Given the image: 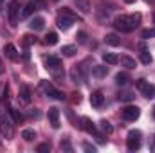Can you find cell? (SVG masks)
<instances>
[{
  "instance_id": "obj_21",
  "label": "cell",
  "mask_w": 155,
  "mask_h": 153,
  "mask_svg": "<svg viewBox=\"0 0 155 153\" xmlns=\"http://www.w3.org/2000/svg\"><path fill=\"white\" fill-rule=\"evenodd\" d=\"M105 41H107L108 45H119V43H121V38H119L117 34H114V33H110V34L105 36Z\"/></svg>"
},
{
  "instance_id": "obj_25",
  "label": "cell",
  "mask_w": 155,
  "mask_h": 153,
  "mask_svg": "<svg viewBox=\"0 0 155 153\" xmlns=\"http://www.w3.org/2000/svg\"><path fill=\"white\" fill-rule=\"evenodd\" d=\"M141 61H143L144 65H150V63H152V54H150L146 49H143V52H141Z\"/></svg>"
},
{
  "instance_id": "obj_28",
  "label": "cell",
  "mask_w": 155,
  "mask_h": 153,
  "mask_svg": "<svg viewBox=\"0 0 155 153\" xmlns=\"http://www.w3.org/2000/svg\"><path fill=\"white\" fill-rule=\"evenodd\" d=\"M9 114L13 115V119H15V122H22L24 121V117H22V114H18L15 108H9Z\"/></svg>"
},
{
  "instance_id": "obj_20",
  "label": "cell",
  "mask_w": 155,
  "mask_h": 153,
  "mask_svg": "<svg viewBox=\"0 0 155 153\" xmlns=\"http://www.w3.org/2000/svg\"><path fill=\"white\" fill-rule=\"evenodd\" d=\"M20 99L24 101V103H29L31 101V90L24 85V86H20Z\"/></svg>"
},
{
  "instance_id": "obj_4",
  "label": "cell",
  "mask_w": 155,
  "mask_h": 153,
  "mask_svg": "<svg viewBox=\"0 0 155 153\" xmlns=\"http://www.w3.org/2000/svg\"><path fill=\"white\" fill-rule=\"evenodd\" d=\"M74 22H76V16L71 15L67 9H65L61 15H58V18H56V24H58V27H60L61 31H69V29L72 27Z\"/></svg>"
},
{
  "instance_id": "obj_30",
  "label": "cell",
  "mask_w": 155,
  "mask_h": 153,
  "mask_svg": "<svg viewBox=\"0 0 155 153\" xmlns=\"http://www.w3.org/2000/svg\"><path fill=\"white\" fill-rule=\"evenodd\" d=\"M155 36V29H144L143 31V38L144 40H150V38H153Z\"/></svg>"
},
{
  "instance_id": "obj_37",
  "label": "cell",
  "mask_w": 155,
  "mask_h": 153,
  "mask_svg": "<svg viewBox=\"0 0 155 153\" xmlns=\"http://www.w3.org/2000/svg\"><path fill=\"white\" fill-rule=\"evenodd\" d=\"M0 74H4V65H2V60H0Z\"/></svg>"
},
{
  "instance_id": "obj_15",
  "label": "cell",
  "mask_w": 155,
  "mask_h": 153,
  "mask_svg": "<svg viewBox=\"0 0 155 153\" xmlns=\"http://www.w3.org/2000/svg\"><path fill=\"white\" fill-rule=\"evenodd\" d=\"M36 11V4H35V0H31L24 9H22V13H20V18H29L33 13Z\"/></svg>"
},
{
  "instance_id": "obj_40",
  "label": "cell",
  "mask_w": 155,
  "mask_h": 153,
  "mask_svg": "<svg viewBox=\"0 0 155 153\" xmlns=\"http://www.w3.org/2000/svg\"><path fill=\"white\" fill-rule=\"evenodd\" d=\"M152 150H153V151H155V142H153V144H152Z\"/></svg>"
},
{
  "instance_id": "obj_22",
  "label": "cell",
  "mask_w": 155,
  "mask_h": 153,
  "mask_svg": "<svg viewBox=\"0 0 155 153\" xmlns=\"http://www.w3.org/2000/svg\"><path fill=\"white\" fill-rule=\"evenodd\" d=\"M76 5H78V9H79L81 13H85V15L90 11V4H88L87 0H76Z\"/></svg>"
},
{
  "instance_id": "obj_10",
  "label": "cell",
  "mask_w": 155,
  "mask_h": 153,
  "mask_svg": "<svg viewBox=\"0 0 155 153\" xmlns=\"http://www.w3.org/2000/svg\"><path fill=\"white\" fill-rule=\"evenodd\" d=\"M103 103H105V96H103V92H101V90L92 92V96H90V105H92L94 108H101Z\"/></svg>"
},
{
  "instance_id": "obj_38",
  "label": "cell",
  "mask_w": 155,
  "mask_h": 153,
  "mask_svg": "<svg viewBox=\"0 0 155 153\" xmlns=\"http://www.w3.org/2000/svg\"><path fill=\"white\" fill-rule=\"evenodd\" d=\"M123 2H124V4H134L135 0H123Z\"/></svg>"
},
{
  "instance_id": "obj_3",
  "label": "cell",
  "mask_w": 155,
  "mask_h": 153,
  "mask_svg": "<svg viewBox=\"0 0 155 153\" xmlns=\"http://www.w3.org/2000/svg\"><path fill=\"white\" fill-rule=\"evenodd\" d=\"M0 132H2V135L5 137V139H11L13 137V121H11V117L9 114L5 112H0Z\"/></svg>"
},
{
  "instance_id": "obj_14",
  "label": "cell",
  "mask_w": 155,
  "mask_h": 153,
  "mask_svg": "<svg viewBox=\"0 0 155 153\" xmlns=\"http://www.w3.org/2000/svg\"><path fill=\"white\" fill-rule=\"evenodd\" d=\"M43 25H45V20H43L41 16H35V18L29 20V29H31V31H41Z\"/></svg>"
},
{
  "instance_id": "obj_5",
  "label": "cell",
  "mask_w": 155,
  "mask_h": 153,
  "mask_svg": "<svg viewBox=\"0 0 155 153\" xmlns=\"http://www.w3.org/2000/svg\"><path fill=\"white\" fill-rule=\"evenodd\" d=\"M141 137H143V133L139 130H130L128 132V139H126V148L130 151H137L141 148Z\"/></svg>"
},
{
  "instance_id": "obj_27",
  "label": "cell",
  "mask_w": 155,
  "mask_h": 153,
  "mask_svg": "<svg viewBox=\"0 0 155 153\" xmlns=\"http://www.w3.org/2000/svg\"><path fill=\"white\" fill-rule=\"evenodd\" d=\"M134 97H135V96H134L132 92H121V94L117 96V99H119V101H132Z\"/></svg>"
},
{
  "instance_id": "obj_11",
  "label": "cell",
  "mask_w": 155,
  "mask_h": 153,
  "mask_svg": "<svg viewBox=\"0 0 155 153\" xmlns=\"http://www.w3.org/2000/svg\"><path fill=\"white\" fill-rule=\"evenodd\" d=\"M79 122H81L79 126H81V128H83L87 133H92V135H96V133H97V130H96V124H94V122H92L88 117H81V119H79Z\"/></svg>"
},
{
  "instance_id": "obj_1",
  "label": "cell",
  "mask_w": 155,
  "mask_h": 153,
  "mask_svg": "<svg viewBox=\"0 0 155 153\" xmlns=\"http://www.w3.org/2000/svg\"><path fill=\"white\" fill-rule=\"evenodd\" d=\"M141 24V15L135 13V15H121L114 20V27L121 33H130L134 29H137Z\"/></svg>"
},
{
  "instance_id": "obj_41",
  "label": "cell",
  "mask_w": 155,
  "mask_h": 153,
  "mask_svg": "<svg viewBox=\"0 0 155 153\" xmlns=\"http://www.w3.org/2000/svg\"><path fill=\"white\" fill-rule=\"evenodd\" d=\"M153 22H155V16H153Z\"/></svg>"
},
{
  "instance_id": "obj_33",
  "label": "cell",
  "mask_w": 155,
  "mask_h": 153,
  "mask_svg": "<svg viewBox=\"0 0 155 153\" xmlns=\"http://www.w3.org/2000/svg\"><path fill=\"white\" fill-rule=\"evenodd\" d=\"M83 150L88 153H96V146H92V144H88V142H85L83 144Z\"/></svg>"
},
{
  "instance_id": "obj_18",
  "label": "cell",
  "mask_w": 155,
  "mask_h": 153,
  "mask_svg": "<svg viewBox=\"0 0 155 153\" xmlns=\"http://www.w3.org/2000/svg\"><path fill=\"white\" fill-rule=\"evenodd\" d=\"M103 61L108 63V65H116V63H119V58H117L114 52H105L103 54Z\"/></svg>"
},
{
  "instance_id": "obj_26",
  "label": "cell",
  "mask_w": 155,
  "mask_h": 153,
  "mask_svg": "<svg viewBox=\"0 0 155 153\" xmlns=\"http://www.w3.org/2000/svg\"><path fill=\"white\" fill-rule=\"evenodd\" d=\"M45 43H47V45H56V43H58V34H56V33H49V34L45 36Z\"/></svg>"
},
{
  "instance_id": "obj_34",
  "label": "cell",
  "mask_w": 155,
  "mask_h": 153,
  "mask_svg": "<svg viewBox=\"0 0 155 153\" xmlns=\"http://www.w3.org/2000/svg\"><path fill=\"white\" fill-rule=\"evenodd\" d=\"M49 150H51V146H49V144H40V146H38V151L40 153H45V151H49Z\"/></svg>"
},
{
  "instance_id": "obj_32",
  "label": "cell",
  "mask_w": 155,
  "mask_h": 153,
  "mask_svg": "<svg viewBox=\"0 0 155 153\" xmlns=\"http://www.w3.org/2000/svg\"><path fill=\"white\" fill-rule=\"evenodd\" d=\"M78 41H79V43H87V33H83V31H79V33H78Z\"/></svg>"
},
{
  "instance_id": "obj_23",
  "label": "cell",
  "mask_w": 155,
  "mask_h": 153,
  "mask_svg": "<svg viewBox=\"0 0 155 153\" xmlns=\"http://www.w3.org/2000/svg\"><path fill=\"white\" fill-rule=\"evenodd\" d=\"M61 54L67 56V58H72V56L76 54V47H74V45H65V47L61 49Z\"/></svg>"
},
{
  "instance_id": "obj_13",
  "label": "cell",
  "mask_w": 155,
  "mask_h": 153,
  "mask_svg": "<svg viewBox=\"0 0 155 153\" xmlns=\"http://www.w3.org/2000/svg\"><path fill=\"white\" fill-rule=\"evenodd\" d=\"M49 121H51V126L52 128H60V110L58 108H49Z\"/></svg>"
},
{
  "instance_id": "obj_31",
  "label": "cell",
  "mask_w": 155,
  "mask_h": 153,
  "mask_svg": "<svg viewBox=\"0 0 155 153\" xmlns=\"http://www.w3.org/2000/svg\"><path fill=\"white\" fill-rule=\"evenodd\" d=\"M60 148H61V150H65V151H72V146H71V142H69V141H61Z\"/></svg>"
},
{
  "instance_id": "obj_9",
  "label": "cell",
  "mask_w": 155,
  "mask_h": 153,
  "mask_svg": "<svg viewBox=\"0 0 155 153\" xmlns=\"http://www.w3.org/2000/svg\"><path fill=\"white\" fill-rule=\"evenodd\" d=\"M141 115V110L137 106H126L123 108V119L124 121H137Z\"/></svg>"
},
{
  "instance_id": "obj_19",
  "label": "cell",
  "mask_w": 155,
  "mask_h": 153,
  "mask_svg": "<svg viewBox=\"0 0 155 153\" xmlns=\"http://www.w3.org/2000/svg\"><path fill=\"white\" fill-rule=\"evenodd\" d=\"M119 63H121L123 67H126V69H135V60H132V58H128V56H121V58H119Z\"/></svg>"
},
{
  "instance_id": "obj_35",
  "label": "cell",
  "mask_w": 155,
  "mask_h": 153,
  "mask_svg": "<svg viewBox=\"0 0 155 153\" xmlns=\"http://www.w3.org/2000/svg\"><path fill=\"white\" fill-rule=\"evenodd\" d=\"M35 4H36V9H45V2L43 0H35Z\"/></svg>"
},
{
  "instance_id": "obj_8",
  "label": "cell",
  "mask_w": 155,
  "mask_h": 153,
  "mask_svg": "<svg viewBox=\"0 0 155 153\" xmlns=\"http://www.w3.org/2000/svg\"><path fill=\"white\" fill-rule=\"evenodd\" d=\"M40 86H41V90H43L49 97H54V99H63V96H61V94H60V92H58V90H56V88L49 83V81H41V83H40Z\"/></svg>"
},
{
  "instance_id": "obj_36",
  "label": "cell",
  "mask_w": 155,
  "mask_h": 153,
  "mask_svg": "<svg viewBox=\"0 0 155 153\" xmlns=\"http://www.w3.org/2000/svg\"><path fill=\"white\" fill-rule=\"evenodd\" d=\"M24 41H25V43H27V45H31V43H33V41H35V38H31V36H24Z\"/></svg>"
},
{
  "instance_id": "obj_29",
  "label": "cell",
  "mask_w": 155,
  "mask_h": 153,
  "mask_svg": "<svg viewBox=\"0 0 155 153\" xmlns=\"http://www.w3.org/2000/svg\"><path fill=\"white\" fill-rule=\"evenodd\" d=\"M99 124H101V128H103V132H107V133H112V130H114V128L110 126V122H108V121H101Z\"/></svg>"
},
{
  "instance_id": "obj_24",
  "label": "cell",
  "mask_w": 155,
  "mask_h": 153,
  "mask_svg": "<svg viewBox=\"0 0 155 153\" xmlns=\"http://www.w3.org/2000/svg\"><path fill=\"white\" fill-rule=\"evenodd\" d=\"M22 139H25V141H35L36 139V133H35V130H31V128H27V130H24L22 132Z\"/></svg>"
},
{
  "instance_id": "obj_12",
  "label": "cell",
  "mask_w": 155,
  "mask_h": 153,
  "mask_svg": "<svg viewBox=\"0 0 155 153\" xmlns=\"http://www.w3.org/2000/svg\"><path fill=\"white\" fill-rule=\"evenodd\" d=\"M4 52H5V56H7L11 61H18V60H20V54H18V50H16V47H15L13 43H7L5 49H4Z\"/></svg>"
},
{
  "instance_id": "obj_7",
  "label": "cell",
  "mask_w": 155,
  "mask_h": 153,
  "mask_svg": "<svg viewBox=\"0 0 155 153\" xmlns=\"http://www.w3.org/2000/svg\"><path fill=\"white\" fill-rule=\"evenodd\" d=\"M18 13H20V4L18 0H11L7 5V16H9V24L15 27L18 24Z\"/></svg>"
},
{
  "instance_id": "obj_16",
  "label": "cell",
  "mask_w": 155,
  "mask_h": 153,
  "mask_svg": "<svg viewBox=\"0 0 155 153\" xmlns=\"http://www.w3.org/2000/svg\"><path fill=\"white\" fill-rule=\"evenodd\" d=\"M92 74H94V77H97V79H103V77H107V74H108V67H105V65H96V67L92 69Z\"/></svg>"
},
{
  "instance_id": "obj_39",
  "label": "cell",
  "mask_w": 155,
  "mask_h": 153,
  "mask_svg": "<svg viewBox=\"0 0 155 153\" xmlns=\"http://www.w3.org/2000/svg\"><path fill=\"white\" fill-rule=\"evenodd\" d=\"M152 115H153V119H155V106L152 108Z\"/></svg>"
},
{
  "instance_id": "obj_2",
  "label": "cell",
  "mask_w": 155,
  "mask_h": 153,
  "mask_svg": "<svg viewBox=\"0 0 155 153\" xmlns=\"http://www.w3.org/2000/svg\"><path fill=\"white\" fill-rule=\"evenodd\" d=\"M45 69L52 74L54 77H63V67H61V61H60V58H56V56H49V58H45Z\"/></svg>"
},
{
  "instance_id": "obj_17",
  "label": "cell",
  "mask_w": 155,
  "mask_h": 153,
  "mask_svg": "<svg viewBox=\"0 0 155 153\" xmlns=\"http://www.w3.org/2000/svg\"><path fill=\"white\" fill-rule=\"evenodd\" d=\"M130 83V76L126 74V72H119V74H116V85H119V86H126Z\"/></svg>"
},
{
  "instance_id": "obj_6",
  "label": "cell",
  "mask_w": 155,
  "mask_h": 153,
  "mask_svg": "<svg viewBox=\"0 0 155 153\" xmlns=\"http://www.w3.org/2000/svg\"><path fill=\"white\" fill-rule=\"evenodd\" d=\"M135 86H137V90H139L146 99H153L155 97V86L150 85L146 79H137V81H135Z\"/></svg>"
}]
</instances>
